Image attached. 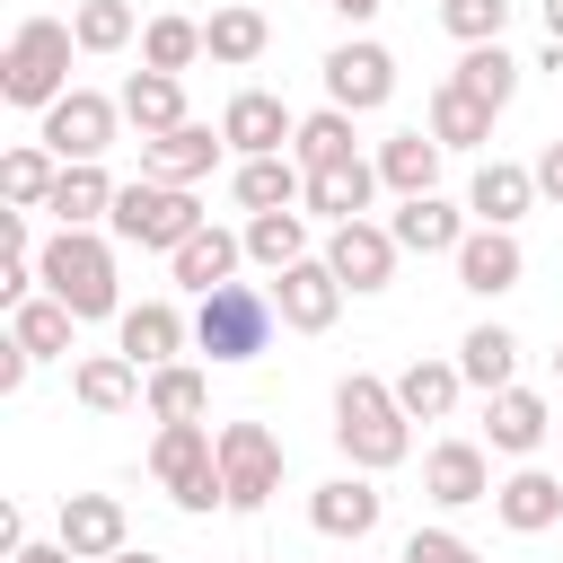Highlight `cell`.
I'll return each mask as SVG.
<instances>
[{
  "mask_svg": "<svg viewBox=\"0 0 563 563\" xmlns=\"http://www.w3.org/2000/svg\"><path fill=\"white\" fill-rule=\"evenodd\" d=\"M334 449L361 475H387L413 457V413L396 405V378H369V369L334 378Z\"/></svg>",
  "mask_w": 563,
  "mask_h": 563,
  "instance_id": "1",
  "label": "cell"
},
{
  "mask_svg": "<svg viewBox=\"0 0 563 563\" xmlns=\"http://www.w3.org/2000/svg\"><path fill=\"white\" fill-rule=\"evenodd\" d=\"M114 246H123L114 229H53V238H44V255H35L44 290H53L62 308H79V325H97V317H123Z\"/></svg>",
  "mask_w": 563,
  "mask_h": 563,
  "instance_id": "2",
  "label": "cell"
},
{
  "mask_svg": "<svg viewBox=\"0 0 563 563\" xmlns=\"http://www.w3.org/2000/svg\"><path fill=\"white\" fill-rule=\"evenodd\" d=\"M70 53H79L70 18H18L9 44H0V97L44 114L53 97H70Z\"/></svg>",
  "mask_w": 563,
  "mask_h": 563,
  "instance_id": "3",
  "label": "cell"
},
{
  "mask_svg": "<svg viewBox=\"0 0 563 563\" xmlns=\"http://www.w3.org/2000/svg\"><path fill=\"white\" fill-rule=\"evenodd\" d=\"M273 325H282V308H273V290H255V282H220V290L194 299V352H211L220 369L273 352Z\"/></svg>",
  "mask_w": 563,
  "mask_h": 563,
  "instance_id": "4",
  "label": "cell"
},
{
  "mask_svg": "<svg viewBox=\"0 0 563 563\" xmlns=\"http://www.w3.org/2000/svg\"><path fill=\"white\" fill-rule=\"evenodd\" d=\"M150 475L167 484V501L176 510H229V484H220V431L211 422H158V440H150Z\"/></svg>",
  "mask_w": 563,
  "mask_h": 563,
  "instance_id": "5",
  "label": "cell"
},
{
  "mask_svg": "<svg viewBox=\"0 0 563 563\" xmlns=\"http://www.w3.org/2000/svg\"><path fill=\"white\" fill-rule=\"evenodd\" d=\"M202 220H211V211L194 202V185H167V176H132V185L114 194V220H106V229H114L123 246L176 255V246H185V238H194Z\"/></svg>",
  "mask_w": 563,
  "mask_h": 563,
  "instance_id": "6",
  "label": "cell"
},
{
  "mask_svg": "<svg viewBox=\"0 0 563 563\" xmlns=\"http://www.w3.org/2000/svg\"><path fill=\"white\" fill-rule=\"evenodd\" d=\"M114 123H123V97H106V88H70V97L44 106L35 141H44L62 167H79V158H106V150H114Z\"/></svg>",
  "mask_w": 563,
  "mask_h": 563,
  "instance_id": "7",
  "label": "cell"
},
{
  "mask_svg": "<svg viewBox=\"0 0 563 563\" xmlns=\"http://www.w3.org/2000/svg\"><path fill=\"white\" fill-rule=\"evenodd\" d=\"M317 70H325V106H343V114H378L396 97V53L378 35H343Z\"/></svg>",
  "mask_w": 563,
  "mask_h": 563,
  "instance_id": "8",
  "label": "cell"
},
{
  "mask_svg": "<svg viewBox=\"0 0 563 563\" xmlns=\"http://www.w3.org/2000/svg\"><path fill=\"white\" fill-rule=\"evenodd\" d=\"M317 255L343 273V290H352V299L387 290V282H396V264H405V246H396V229H387V220H334Z\"/></svg>",
  "mask_w": 563,
  "mask_h": 563,
  "instance_id": "9",
  "label": "cell"
},
{
  "mask_svg": "<svg viewBox=\"0 0 563 563\" xmlns=\"http://www.w3.org/2000/svg\"><path fill=\"white\" fill-rule=\"evenodd\" d=\"M220 484H229V510H264L282 493V440L264 422H220Z\"/></svg>",
  "mask_w": 563,
  "mask_h": 563,
  "instance_id": "10",
  "label": "cell"
},
{
  "mask_svg": "<svg viewBox=\"0 0 563 563\" xmlns=\"http://www.w3.org/2000/svg\"><path fill=\"white\" fill-rule=\"evenodd\" d=\"M422 501H431V510H475V501H493V449H484V440H431V449H422Z\"/></svg>",
  "mask_w": 563,
  "mask_h": 563,
  "instance_id": "11",
  "label": "cell"
},
{
  "mask_svg": "<svg viewBox=\"0 0 563 563\" xmlns=\"http://www.w3.org/2000/svg\"><path fill=\"white\" fill-rule=\"evenodd\" d=\"M343 299H352V290H343V273H334L325 255H299L290 273H273V308H282L290 334H325V325L343 317Z\"/></svg>",
  "mask_w": 563,
  "mask_h": 563,
  "instance_id": "12",
  "label": "cell"
},
{
  "mask_svg": "<svg viewBox=\"0 0 563 563\" xmlns=\"http://www.w3.org/2000/svg\"><path fill=\"white\" fill-rule=\"evenodd\" d=\"M378 519H387V493H378V475H325L317 493H308V528L317 537H343V545H361V537H378Z\"/></svg>",
  "mask_w": 563,
  "mask_h": 563,
  "instance_id": "13",
  "label": "cell"
},
{
  "mask_svg": "<svg viewBox=\"0 0 563 563\" xmlns=\"http://www.w3.org/2000/svg\"><path fill=\"white\" fill-rule=\"evenodd\" d=\"M457 264V290H475V299H510L519 282H528V246H519V229H466V246L449 255Z\"/></svg>",
  "mask_w": 563,
  "mask_h": 563,
  "instance_id": "14",
  "label": "cell"
},
{
  "mask_svg": "<svg viewBox=\"0 0 563 563\" xmlns=\"http://www.w3.org/2000/svg\"><path fill=\"white\" fill-rule=\"evenodd\" d=\"M545 431H563V422H554V405H545L537 387H519V378H510V387H493V396H484V449H493V457H537V449H545Z\"/></svg>",
  "mask_w": 563,
  "mask_h": 563,
  "instance_id": "15",
  "label": "cell"
},
{
  "mask_svg": "<svg viewBox=\"0 0 563 563\" xmlns=\"http://www.w3.org/2000/svg\"><path fill=\"white\" fill-rule=\"evenodd\" d=\"M493 519H501L510 537H554V528H563V475L519 457V466L493 484Z\"/></svg>",
  "mask_w": 563,
  "mask_h": 563,
  "instance_id": "16",
  "label": "cell"
},
{
  "mask_svg": "<svg viewBox=\"0 0 563 563\" xmlns=\"http://www.w3.org/2000/svg\"><path fill=\"white\" fill-rule=\"evenodd\" d=\"M290 132H299V114H290L273 88H238V97L220 106V141H229L238 158H282Z\"/></svg>",
  "mask_w": 563,
  "mask_h": 563,
  "instance_id": "17",
  "label": "cell"
},
{
  "mask_svg": "<svg viewBox=\"0 0 563 563\" xmlns=\"http://www.w3.org/2000/svg\"><path fill=\"white\" fill-rule=\"evenodd\" d=\"M53 537H62L79 563H114V554L132 545V519H123V501H114V493H62Z\"/></svg>",
  "mask_w": 563,
  "mask_h": 563,
  "instance_id": "18",
  "label": "cell"
},
{
  "mask_svg": "<svg viewBox=\"0 0 563 563\" xmlns=\"http://www.w3.org/2000/svg\"><path fill=\"white\" fill-rule=\"evenodd\" d=\"M185 343H194V317H185L176 299H132V308L114 317V352H132L141 369L185 361Z\"/></svg>",
  "mask_w": 563,
  "mask_h": 563,
  "instance_id": "19",
  "label": "cell"
},
{
  "mask_svg": "<svg viewBox=\"0 0 563 563\" xmlns=\"http://www.w3.org/2000/svg\"><path fill=\"white\" fill-rule=\"evenodd\" d=\"M220 150H229V141H220V123H194V114H185L176 132H150V141H141V176L202 185V176L220 167Z\"/></svg>",
  "mask_w": 563,
  "mask_h": 563,
  "instance_id": "20",
  "label": "cell"
},
{
  "mask_svg": "<svg viewBox=\"0 0 563 563\" xmlns=\"http://www.w3.org/2000/svg\"><path fill=\"white\" fill-rule=\"evenodd\" d=\"M537 202H545V194H537V167H519V158H484V167L466 176V211H475L484 229H519Z\"/></svg>",
  "mask_w": 563,
  "mask_h": 563,
  "instance_id": "21",
  "label": "cell"
},
{
  "mask_svg": "<svg viewBox=\"0 0 563 563\" xmlns=\"http://www.w3.org/2000/svg\"><path fill=\"white\" fill-rule=\"evenodd\" d=\"M387 229H396V246H405V255H457V246H466V229H475V211H466V202H449V194H405Z\"/></svg>",
  "mask_w": 563,
  "mask_h": 563,
  "instance_id": "22",
  "label": "cell"
},
{
  "mask_svg": "<svg viewBox=\"0 0 563 563\" xmlns=\"http://www.w3.org/2000/svg\"><path fill=\"white\" fill-rule=\"evenodd\" d=\"M238 264H246V229H220V220H202L176 255H167V282L176 290H220V282H238Z\"/></svg>",
  "mask_w": 563,
  "mask_h": 563,
  "instance_id": "23",
  "label": "cell"
},
{
  "mask_svg": "<svg viewBox=\"0 0 563 563\" xmlns=\"http://www.w3.org/2000/svg\"><path fill=\"white\" fill-rule=\"evenodd\" d=\"M141 387H150V369H141L132 352H79V361H70V396H79L88 413H132Z\"/></svg>",
  "mask_w": 563,
  "mask_h": 563,
  "instance_id": "24",
  "label": "cell"
},
{
  "mask_svg": "<svg viewBox=\"0 0 563 563\" xmlns=\"http://www.w3.org/2000/svg\"><path fill=\"white\" fill-rule=\"evenodd\" d=\"M369 158H378V185L405 202V194H440V158H449V150L431 141V123H413V132H387Z\"/></svg>",
  "mask_w": 563,
  "mask_h": 563,
  "instance_id": "25",
  "label": "cell"
},
{
  "mask_svg": "<svg viewBox=\"0 0 563 563\" xmlns=\"http://www.w3.org/2000/svg\"><path fill=\"white\" fill-rule=\"evenodd\" d=\"M264 44H273V18H264L255 0H220V9L202 18V53H211L220 70H246V62H264Z\"/></svg>",
  "mask_w": 563,
  "mask_h": 563,
  "instance_id": "26",
  "label": "cell"
},
{
  "mask_svg": "<svg viewBox=\"0 0 563 563\" xmlns=\"http://www.w3.org/2000/svg\"><path fill=\"white\" fill-rule=\"evenodd\" d=\"M229 194H238V211H308V167L290 150L282 158H238Z\"/></svg>",
  "mask_w": 563,
  "mask_h": 563,
  "instance_id": "27",
  "label": "cell"
},
{
  "mask_svg": "<svg viewBox=\"0 0 563 563\" xmlns=\"http://www.w3.org/2000/svg\"><path fill=\"white\" fill-rule=\"evenodd\" d=\"M114 176H106V158H79V167H62V185H53V229H106L114 220Z\"/></svg>",
  "mask_w": 563,
  "mask_h": 563,
  "instance_id": "28",
  "label": "cell"
},
{
  "mask_svg": "<svg viewBox=\"0 0 563 563\" xmlns=\"http://www.w3.org/2000/svg\"><path fill=\"white\" fill-rule=\"evenodd\" d=\"M378 202V158H343V167H317L308 176V220H369Z\"/></svg>",
  "mask_w": 563,
  "mask_h": 563,
  "instance_id": "29",
  "label": "cell"
},
{
  "mask_svg": "<svg viewBox=\"0 0 563 563\" xmlns=\"http://www.w3.org/2000/svg\"><path fill=\"white\" fill-rule=\"evenodd\" d=\"M457 396H466L457 352H449V361H440V352H422V361H405V369H396V405H405L413 422H449V413H457Z\"/></svg>",
  "mask_w": 563,
  "mask_h": 563,
  "instance_id": "30",
  "label": "cell"
},
{
  "mask_svg": "<svg viewBox=\"0 0 563 563\" xmlns=\"http://www.w3.org/2000/svg\"><path fill=\"white\" fill-rule=\"evenodd\" d=\"M9 334H18L35 361H70V343H79V308H62L53 290H35V299L9 308Z\"/></svg>",
  "mask_w": 563,
  "mask_h": 563,
  "instance_id": "31",
  "label": "cell"
},
{
  "mask_svg": "<svg viewBox=\"0 0 563 563\" xmlns=\"http://www.w3.org/2000/svg\"><path fill=\"white\" fill-rule=\"evenodd\" d=\"M457 369H466V387H475V396L510 387V378H519V334H510V325H493V317H484V325H466V334H457Z\"/></svg>",
  "mask_w": 563,
  "mask_h": 563,
  "instance_id": "32",
  "label": "cell"
},
{
  "mask_svg": "<svg viewBox=\"0 0 563 563\" xmlns=\"http://www.w3.org/2000/svg\"><path fill=\"white\" fill-rule=\"evenodd\" d=\"M141 405H150V422H202V413H211V369H194V361H158L150 387H141Z\"/></svg>",
  "mask_w": 563,
  "mask_h": 563,
  "instance_id": "33",
  "label": "cell"
},
{
  "mask_svg": "<svg viewBox=\"0 0 563 563\" xmlns=\"http://www.w3.org/2000/svg\"><path fill=\"white\" fill-rule=\"evenodd\" d=\"M519 70H528V62H519L510 44H457V70H449V79H457L466 97H484V106L501 114V106L519 97Z\"/></svg>",
  "mask_w": 563,
  "mask_h": 563,
  "instance_id": "34",
  "label": "cell"
},
{
  "mask_svg": "<svg viewBox=\"0 0 563 563\" xmlns=\"http://www.w3.org/2000/svg\"><path fill=\"white\" fill-rule=\"evenodd\" d=\"M123 123L150 141V132H176L185 123V79L176 70H132L123 79Z\"/></svg>",
  "mask_w": 563,
  "mask_h": 563,
  "instance_id": "35",
  "label": "cell"
},
{
  "mask_svg": "<svg viewBox=\"0 0 563 563\" xmlns=\"http://www.w3.org/2000/svg\"><path fill=\"white\" fill-rule=\"evenodd\" d=\"M422 123H431V141H440V150H484V141H493V106H484V97H466L457 79H440V88H431V114H422Z\"/></svg>",
  "mask_w": 563,
  "mask_h": 563,
  "instance_id": "36",
  "label": "cell"
},
{
  "mask_svg": "<svg viewBox=\"0 0 563 563\" xmlns=\"http://www.w3.org/2000/svg\"><path fill=\"white\" fill-rule=\"evenodd\" d=\"M352 123H361V114H343V106H317V114H299V132H290V158H299L308 176H317V167H343V158H361Z\"/></svg>",
  "mask_w": 563,
  "mask_h": 563,
  "instance_id": "37",
  "label": "cell"
},
{
  "mask_svg": "<svg viewBox=\"0 0 563 563\" xmlns=\"http://www.w3.org/2000/svg\"><path fill=\"white\" fill-rule=\"evenodd\" d=\"M53 185H62V158H53L44 141H18V150L0 158V202H9V211H44Z\"/></svg>",
  "mask_w": 563,
  "mask_h": 563,
  "instance_id": "38",
  "label": "cell"
},
{
  "mask_svg": "<svg viewBox=\"0 0 563 563\" xmlns=\"http://www.w3.org/2000/svg\"><path fill=\"white\" fill-rule=\"evenodd\" d=\"M299 255H317V246H308V211H246V264L290 273Z\"/></svg>",
  "mask_w": 563,
  "mask_h": 563,
  "instance_id": "39",
  "label": "cell"
},
{
  "mask_svg": "<svg viewBox=\"0 0 563 563\" xmlns=\"http://www.w3.org/2000/svg\"><path fill=\"white\" fill-rule=\"evenodd\" d=\"M202 62V18H185V9H167V18H150L141 26V70H194Z\"/></svg>",
  "mask_w": 563,
  "mask_h": 563,
  "instance_id": "40",
  "label": "cell"
},
{
  "mask_svg": "<svg viewBox=\"0 0 563 563\" xmlns=\"http://www.w3.org/2000/svg\"><path fill=\"white\" fill-rule=\"evenodd\" d=\"M70 35H79V53H123V44H141V18H132V0H79Z\"/></svg>",
  "mask_w": 563,
  "mask_h": 563,
  "instance_id": "41",
  "label": "cell"
},
{
  "mask_svg": "<svg viewBox=\"0 0 563 563\" xmlns=\"http://www.w3.org/2000/svg\"><path fill=\"white\" fill-rule=\"evenodd\" d=\"M440 26L457 44H501L510 35V0H440Z\"/></svg>",
  "mask_w": 563,
  "mask_h": 563,
  "instance_id": "42",
  "label": "cell"
},
{
  "mask_svg": "<svg viewBox=\"0 0 563 563\" xmlns=\"http://www.w3.org/2000/svg\"><path fill=\"white\" fill-rule=\"evenodd\" d=\"M396 554H405V563H484V554H475V545H466L457 528H413V537H405Z\"/></svg>",
  "mask_w": 563,
  "mask_h": 563,
  "instance_id": "43",
  "label": "cell"
},
{
  "mask_svg": "<svg viewBox=\"0 0 563 563\" xmlns=\"http://www.w3.org/2000/svg\"><path fill=\"white\" fill-rule=\"evenodd\" d=\"M26 369H35V352L9 334V343H0V396H18V387H26Z\"/></svg>",
  "mask_w": 563,
  "mask_h": 563,
  "instance_id": "44",
  "label": "cell"
},
{
  "mask_svg": "<svg viewBox=\"0 0 563 563\" xmlns=\"http://www.w3.org/2000/svg\"><path fill=\"white\" fill-rule=\"evenodd\" d=\"M537 194H545V202H563V141H545V150H537Z\"/></svg>",
  "mask_w": 563,
  "mask_h": 563,
  "instance_id": "45",
  "label": "cell"
},
{
  "mask_svg": "<svg viewBox=\"0 0 563 563\" xmlns=\"http://www.w3.org/2000/svg\"><path fill=\"white\" fill-rule=\"evenodd\" d=\"M9 563H79V554H70V545H62V537H53V545H35V537H26V545H18V554H9Z\"/></svg>",
  "mask_w": 563,
  "mask_h": 563,
  "instance_id": "46",
  "label": "cell"
},
{
  "mask_svg": "<svg viewBox=\"0 0 563 563\" xmlns=\"http://www.w3.org/2000/svg\"><path fill=\"white\" fill-rule=\"evenodd\" d=\"M325 9H334V18H352V26H369V18L387 9V0H325Z\"/></svg>",
  "mask_w": 563,
  "mask_h": 563,
  "instance_id": "47",
  "label": "cell"
},
{
  "mask_svg": "<svg viewBox=\"0 0 563 563\" xmlns=\"http://www.w3.org/2000/svg\"><path fill=\"white\" fill-rule=\"evenodd\" d=\"M545 35H554V44H563V0H545Z\"/></svg>",
  "mask_w": 563,
  "mask_h": 563,
  "instance_id": "48",
  "label": "cell"
},
{
  "mask_svg": "<svg viewBox=\"0 0 563 563\" xmlns=\"http://www.w3.org/2000/svg\"><path fill=\"white\" fill-rule=\"evenodd\" d=\"M114 563H167V554H141V545H123V554H114Z\"/></svg>",
  "mask_w": 563,
  "mask_h": 563,
  "instance_id": "49",
  "label": "cell"
},
{
  "mask_svg": "<svg viewBox=\"0 0 563 563\" xmlns=\"http://www.w3.org/2000/svg\"><path fill=\"white\" fill-rule=\"evenodd\" d=\"M554 378H563V343H554Z\"/></svg>",
  "mask_w": 563,
  "mask_h": 563,
  "instance_id": "50",
  "label": "cell"
},
{
  "mask_svg": "<svg viewBox=\"0 0 563 563\" xmlns=\"http://www.w3.org/2000/svg\"><path fill=\"white\" fill-rule=\"evenodd\" d=\"M387 563H405V554H387Z\"/></svg>",
  "mask_w": 563,
  "mask_h": 563,
  "instance_id": "51",
  "label": "cell"
},
{
  "mask_svg": "<svg viewBox=\"0 0 563 563\" xmlns=\"http://www.w3.org/2000/svg\"><path fill=\"white\" fill-rule=\"evenodd\" d=\"M554 537H563V528H554Z\"/></svg>",
  "mask_w": 563,
  "mask_h": 563,
  "instance_id": "52",
  "label": "cell"
}]
</instances>
